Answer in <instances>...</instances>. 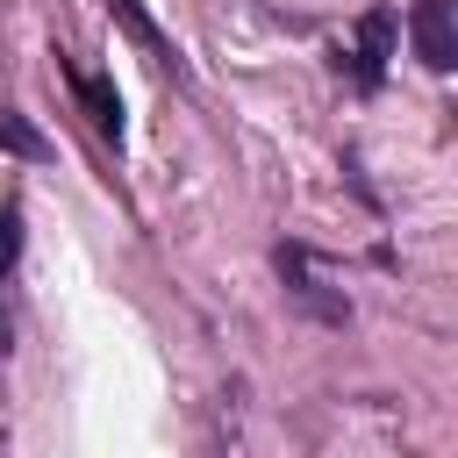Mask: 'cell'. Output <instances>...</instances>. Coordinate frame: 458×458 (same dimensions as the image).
<instances>
[{
    "label": "cell",
    "mask_w": 458,
    "mask_h": 458,
    "mask_svg": "<svg viewBox=\"0 0 458 458\" xmlns=\"http://www.w3.org/2000/svg\"><path fill=\"white\" fill-rule=\"evenodd\" d=\"M408 36H415V57L429 72H451L458 64V14H451V0H415Z\"/></svg>",
    "instance_id": "6da1fadb"
},
{
    "label": "cell",
    "mask_w": 458,
    "mask_h": 458,
    "mask_svg": "<svg viewBox=\"0 0 458 458\" xmlns=\"http://www.w3.org/2000/svg\"><path fill=\"white\" fill-rule=\"evenodd\" d=\"M72 86H79V100H86L93 129H100L107 143H122V100H114V86H107V79H72Z\"/></svg>",
    "instance_id": "7a4b0ae2"
},
{
    "label": "cell",
    "mask_w": 458,
    "mask_h": 458,
    "mask_svg": "<svg viewBox=\"0 0 458 458\" xmlns=\"http://www.w3.org/2000/svg\"><path fill=\"white\" fill-rule=\"evenodd\" d=\"M0 150H14V157H50V136L29 129L14 107H0Z\"/></svg>",
    "instance_id": "3957f363"
},
{
    "label": "cell",
    "mask_w": 458,
    "mask_h": 458,
    "mask_svg": "<svg viewBox=\"0 0 458 458\" xmlns=\"http://www.w3.org/2000/svg\"><path fill=\"white\" fill-rule=\"evenodd\" d=\"M114 14H122V21H129V36H136V43H143V50H157V57H165V36H157V29H150V14H143V0H114Z\"/></svg>",
    "instance_id": "277c9868"
},
{
    "label": "cell",
    "mask_w": 458,
    "mask_h": 458,
    "mask_svg": "<svg viewBox=\"0 0 458 458\" xmlns=\"http://www.w3.org/2000/svg\"><path fill=\"white\" fill-rule=\"evenodd\" d=\"M379 57H386V14H372V21H365V64H358V79H365V86L379 79Z\"/></svg>",
    "instance_id": "5b68a950"
},
{
    "label": "cell",
    "mask_w": 458,
    "mask_h": 458,
    "mask_svg": "<svg viewBox=\"0 0 458 458\" xmlns=\"http://www.w3.org/2000/svg\"><path fill=\"white\" fill-rule=\"evenodd\" d=\"M21 258V215L14 208H0V279H7V265Z\"/></svg>",
    "instance_id": "8992f818"
}]
</instances>
